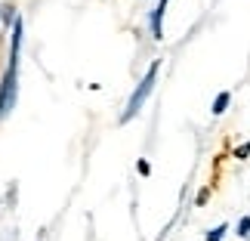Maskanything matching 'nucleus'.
I'll return each instance as SVG.
<instances>
[{"label":"nucleus","mask_w":250,"mask_h":241,"mask_svg":"<svg viewBox=\"0 0 250 241\" xmlns=\"http://www.w3.org/2000/svg\"><path fill=\"white\" fill-rule=\"evenodd\" d=\"M158 68H161V62H155L148 68V74L142 78V84H139V90L130 96V105H127V111H124V121H130L133 114H136L139 109H142V102H146V96L151 93V87H155V78H158Z\"/></svg>","instance_id":"obj_2"},{"label":"nucleus","mask_w":250,"mask_h":241,"mask_svg":"<svg viewBox=\"0 0 250 241\" xmlns=\"http://www.w3.org/2000/svg\"><path fill=\"white\" fill-rule=\"evenodd\" d=\"M223 235H226V226H216L213 232H207V241H223Z\"/></svg>","instance_id":"obj_5"},{"label":"nucleus","mask_w":250,"mask_h":241,"mask_svg":"<svg viewBox=\"0 0 250 241\" xmlns=\"http://www.w3.org/2000/svg\"><path fill=\"white\" fill-rule=\"evenodd\" d=\"M247 155H250V142H247V146H241V149L235 152V158H247Z\"/></svg>","instance_id":"obj_7"},{"label":"nucleus","mask_w":250,"mask_h":241,"mask_svg":"<svg viewBox=\"0 0 250 241\" xmlns=\"http://www.w3.org/2000/svg\"><path fill=\"white\" fill-rule=\"evenodd\" d=\"M238 235H250V217H244L241 223H238Z\"/></svg>","instance_id":"obj_6"},{"label":"nucleus","mask_w":250,"mask_h":241,"mask_svg":"<svg viewBox=\"0 0 250 241\" xmlns=\"http://www.w3.org/2000/svg\"><path fill=\"white\" fill-rule=\"evenodd\" d=\"M164 9H167V0H161V3L155 6V13H151V31H155V37H161L164 34Z\"/></svg>","instance_id":"obj_3"},{"label":"nucleus","mask_w":250,"mask_h":241,"mask_svg":"<svg viewBox=\"0 0 250 241\" xmlns=\"http://www.w3.org/2000/svg\"><path fill=\"white\" fill-rule=\"evenodd\" d=\"M19 41H22V22H16L13 28V53H9V68H6V78L3 87H0V118L13 109L16 102V68H19Z\"/></svg>","instance_id":"obj_1"},{"label":"nucleus","mask_w":250,"mask_h":241,"mask_svg":"<svg viewBox=\"0 0 250 241\" xmlns=\"http://www.w3.org/2000/svg\"><path fill=\"white\" fill-rule=\"evenodd\" d=\"M229 99H232L229 93H219V96H216V102H213V114H223V111H226V105H229Z\"/></svg>","instance_id":"obj_4"}]
</instances>
